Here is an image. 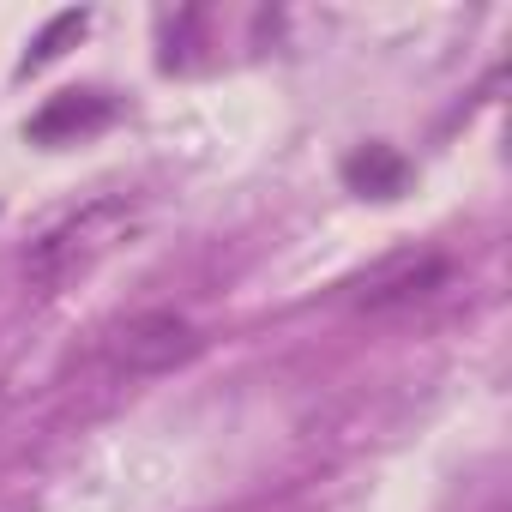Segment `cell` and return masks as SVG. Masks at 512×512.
<instances>
[{"instance_id":"cell-1","label":"cell","mask_w":512,"mask_h":512,"mask_svg":"<svg viewBox=\"0 0 512 512\" xmlns=\"http://www.w3.org/2000/svg\"><path fill=\"white\" fill-rule=\"evenodd\" d=\"M127 223H133L127 199H97V205H85L79 217H67L61 229H49V235L25 253V278H31L43 296L67 290L73 278H85L103 253L127 235Z\"/></svg>"},{"instance_id":"cell-2","label":"cell","mask_w":512,"mask_h":512,"mask_svg":"<svg viewBox=\"0 0 512 512\" xmlns=\"http://www.w3.org/2000/svg\"><path fill=\"white\" fill-rule=\"evenodd\" d=\"M199 356V332L181 320V314H169V308H151V314H133L127 326H115V338H109V350H103V362L115 368V374H169V368H181V362H193Z\"/></svg>"},{"instance_id":"cell-4","label":"cell","mask_w":512,"mask_h":512,"mask_svg":"<svg viewBox=\"0 0 512 512\" xmlns=\"http://www.w3.org/2000/svg\"><path fill=\"white\" fill-rule=\"evenodd\" d=\"M109 121H115V103H109L103 91H67V97H55L49 109H37L25 133H31L37 145H61V139L97 133V127H109Z\"/></svg>"},{"instance_id":"cell-3","label":"cell","mask_w":512,"mask_h":512,"mask_svg":"<svg viewBox=\"0 0 512 512\" xmlns=\"http://www.w3.org/2000/svg\"><path fill=\"white\" fill-rule=\"evenodd\" d=\"M446 284V260L434 253H404V260H386L380 272H368L356 284V308L380 314V308H404V302H422Z\"/></svg>"},{"instance_id":"cell-6","label":"cell","mask_w":512,"mask_h":512,"mask_svg":"<svg viewBox=\"0 0 512 512\" xmlns=\"http://www.w3.org/2000/svg\"><path fill=\"white\" fill-rule=\"evenodd\" d=\"M73 37H85V13H61V19H49V31H43V37L31 43V55H25V73H31V67H49Z\"/></svg>"},{"instance_id":"cell-5","label":"cell","mask_w":512,"mask_h":512,"mask_svg":"<svg viewBox=\"0 0 512 512\" xmlns=\"http://www.w3.org/2000/svg\"><path fill=\"white\" fill-rule=\"evenodd\" d=\"M344 181H350L356 193H368V199H398V193L410 187V163H404L392 145H368V151H356V157L344 163Z\"/></svg>"}]
</instances>
